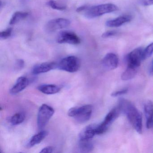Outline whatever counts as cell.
<instances>
[{"mask_svg": "<svg viewBox=\"0 0 153 153\" xmlns=\"http://www.w3.org/2000/svg\"><path fill=\"white\" fill-rule=\"evenodd\" d=\"M132 16H131L123 15L120 16L114 19L108 20L105 23V25L108 27H118L130 22Z\"/></svg>", "mask_w": 153, "mask_h": 153, "instance_id": "obj_11", "label": "cell"}, {"mask_svg": "<svg viewBox=\"0 0 153 153\" xmlns=\"http://www.w3.org/2000/svg\"><path fill=\"white\" fill-rule=\"evenodd\" d=\"M102 63L103 67L106 69L112 70L115 69L118 67L119 59L115 53H109L104 57Z\"/></svg>", "mask_w": 153, "mask_h": 153, "instance_id": "obj_10", "label": "cell"}, {"mask_svg": "<svg viewBox=\"0 0 153 153\" xmlns=\"http://www.w3.org/2000/svg\"><path fill=\"white\" fill-rule=\"evenodd\" d=\"M118 10V7L114 4L105 3L92 6L85 5L82 13L87 18L94 19Z\"/></svg>", "mask_w": 153, "mask_h": 153, "instance_id": "obj_2", "label": "cell"}, {"mask_svg": "<svg viewBox=\"0 0 153 153\" xmlns=\"http://www.w3.org/2000/svg\"><path fill=\"white\" fill-rule=\"evenodd\" d=\"M25 119V115L23 112H18L15 114L10 119V123L13 125H19L22 123Z\"/></svg>", "mask_w": 153, "mask_h": 153, "instance_id": "obj_21", "label": "cell"}, {"mask_svg": "<svg viewBox=\"0 0 153 153\" xmlns=\"http://www.w3.org/2000/svg\"><path fill=\"white\" fill-rule=\"evenodd\" d=\"M137 68L128 66L126 70L122 74L121 79L124 81H127L134 78L137 75Z\"/></svg>", "mask_w": 153, "mask_h": 153, "instance_id": "obj_20", "label": "cell"}, {"mask_svg": "<svg viewBox=\"0 0 153 153\" xmlns=\"http://www.w3.org/2000/svg\"><path fill=\"white\" fill-rule=\"evenodd\" d=\"M48 135V132L46 131H42L34 135L28 143L27 146L31 147L41 143Z\"/></svg>", "mask_w": 153, "mask_h": 153, "instance_id": "obj_17", "label": "cell"}, {"mask_svg": "<svg viewBox=\"0 0 153 153\" xmlns=\"http://www.w3.org/2000/svg\"><path fill=\"white\" fill-rule=\"evenodd\" d=\"M140 4L145 7L153 5V0H140Z\"/></svg>", "mask_w": 153, "mask_h": 153, "instance_id": "obj_28", "label": "cell"}, {"mask_svg": "<svg viewBox=\"0 0 153 153\" xmlns=\"http://www.w3.org/2000/svg\"><path fill=\"white\" fill-rule=\"evenodd\" d=\"M79 148L80 151L83 153H88L94 149V144L91 140H79Z\"/></svg>", "mask_w": 153, "mask_h": 153, "instance_id": "obj_19", "label": "cell"}, {"mask_svg": "<svg viewBox=\"0 0 153 153\" xmlns=\"http://www.w3.org/2000/svg\"><path fill=\"white\" fill-rule=\"evenodd\" d=\"M117 32L115 31H108L103 33L102 35V37L103 38H107L109 37H113L117 34Z\"/></svg>", "mask_w": 153, "mask_h": 153, "instance_id": "obj_25", "label": "cell"}, {"mask_svg": "<svg viewBox=\"0 0 153 153\" xmlns=\"http://www.w3.org/2000/svg\"><path fill=\"white\" fill-rule=\"evenodd\" d=\"M119 108L121 111L124 113L131 124L139 134L142 132V120L141 114L135 105L130 102L121 99L119 102Z\"/></svg>", "mask_w": 153, "mask_h": 153, "instance_id": "obj_1", "label": "cell"}, {"mask_svg": "<svg viewBox=\"0 0 153 153\" xmlns=\"http://www.w3.org/2000/svg\"><path fill=\"white\" fill-rule=\"evenodd\" d=\"M58 68L61 70L69 72L77 71L80 67V61L77 57L70 56L62 59L59 62Z\"/></svg>", "mask_w": 153, "mask_h": 153, "instance_id": "obj_6", "label": "cell"}, {"mask_svg": "<svg viewBox=\"0 0 153 153\" xmlns=\"http://www.w3.org/2000/svg\"><path fill=\"white\" fill-rule=\"evenodd\" d=\"M120 110L119 106L112 109L105 116L103 121L96 126V133L97 135L102 134L108 130L109 126L119 116Z\"/></svg>", "mask_w": 153, "mask_h": 153, "instance_id": "obj_4", "label": "cell"}, {"mask_svg": "<svg viewBox=\"0 0 153 153\" xmlns=\"http://www.w3.org/2000/svg\"><path fill=\"white\" fill-rule=\"evenodd\" d=\"M28 16L29 14L27 12L16 11L13 14L12 17L10 19L9 24L11 25H16L20 21L25 20Z\"/></svg>", "mask_w": 153, "mask_h": 153, "instance_id": "obj_18", "label": "cell"}, {"mask_svg": "<svg viewBox=\"0 0 153 153\" xmlns=\"http://www.w3.org/2000/svg\"><path fill=\"white\" fill-rule=\"evenodd\" d=\"M56 63L53 62H45L35 65L33 68L32 73L34 75L46 73L56 68Z\"/></svg>", "mask_w": 153, "mask_h": 153, "instance_id": "obj_13", "label": "cell"}, {"mask_svg": "<svg viewBox=\"0 0 153 153\" xmlns=\"http://www.w3.org/2000/svg\"><path fill=\"white\" fill-rule=\"evenodd\" d=\"M152 71L153 73V61H152Z\"/></svg>", "mask_w": 153, "mask_h": 153, "instance_id": "obj_30", "label": "cell"}, {"mask_svg": "<svg viewBox=\"0 0 153 153\" xmlns=\"http://www.w3.org/2000/svg\"><path fill=\"white\" fill-rule=\"evenodd\" d=\"M96 126L90 125L86 127L79 134V140H91L96 134Z\"/></svg>", "mask_w": 153, "mask_h": 153, "instance_id": "obj_15", "label": "cell"}, {"mask_svg": "<svg viewBox=\"0 0 153 153\" xmlns=\"http://www.w3.org/2000/svg\"><path fill=\"white\" fill-rule=\"evenodd\" d=\"M53 147L52 146H47L43 149L40 151V153H51L53 152Z\"/></svg>", "mask_w": 153, "mask_h": 153, "instance_id": "obj_29", "label": "cell"}, {"mask_svg": "<svg viewBox=\"0 0 153 153\" xmlns=\"http://www.w3.org/2000/svg\"><path fill=\"white\" fill-rule=\"evenodd\" d=\"M38 90L45 94H54L59 93L60 91V88L58 86L52 84H46L39 86Z\"/></svg>", "mask_w": 153, "mask_h": 153, "instance_id": "obj_16", "label": "cell"}, {"mask_svg": "<svg viewBox=\"0 0 153 153\" xmlns=\"http://www.w3.org/2000/svg\"><path fill=\"white\" fill-rule=\"evenodd\" d=\"M29 85V80L27 78L21 76L19 78L14 85L10 89V94L16 95L25 89Z\"/></svg>", "mask_w": 153, "mask_h": 153, "instance_id": "obj_12", "label": "cell"}, {"mask_svg": "<svg viewBox=\"0 0 153 153\" xmlns=\"http://www.w3.org/2000/svg\"><path fill=\"white\" fill-rule=\"evenodd\" d=\"M93 112V106L91 105H85L80 107H73L69 110L68 115L75 118L79 123H85L91 118Z\"/></svg>", "mask_w": 153, "mask_h": 153, "instance_id": "obj_3", "label": "cell"}, {"mask_svg": "<svg viewBox=\"0 0 153 153\" xmlns=\"http://www.w3.org/2000/svg\"><path fill=\"white\" fill-rule=\"evenodd\" d=\"M48 5L53 9L60 11L65 10L67 8L65 5L61 4L54 0H50L48 2Z\"/></svg>", "mask_w": 153, "mask_h": 153, "instance_id": "obj_22", "label": "cell"}, {"mask_svg": "<svg viewBox=\"0 0 153 153\" xmlns=\"http://www.w3.org/2000/svg\"><path fill=\"white\" fill-rule=\"evenodd\" d=\"M128 92V89H123L121 90H119V91H115L113 93H112V97H116L120 96L123 95L127 94Z\"/></svg>", "mask_w": 153, "mask_h": 153, "instance_id": "obj_26", "label": "cell"}, {"mask_svg": "<svg viewBox=\"0 0 153 153\" xmlns=\"http://www.w3.org/2000/svg\"><path fill=\"white\" fill-rule=\"evenodd\" d=\"M71 21L65 18H56L50 20L45 26V29L48 33H53L69 26Z\"/></svg>", "mask_w": 153, "mask_h": 153, "instance_id": "obj_7", "label": "cell"}, {"mask_svg": "<svg viewBox=\"0 0 153 153\" xmlns=\"http://www.w3.org/2000/svg\"><path fill=\"white\" fill-rule=\"evenodd\" d=\"M144 112L146 119L148 129L153 128V103L150 101L146 102L144 105Z\"/></svg>", "mask_w": 153, "mask_h": 153, "instance_id": "obj_14", "label": "cell"}, {"mask_svg": "<svg viewBox=\"0 0 153 153\" xmlns=\"http://www.w3.org/2000/svg\"><path fill=\"white\" fill-rule=\"evenodd\" d=\"M57 42L59 44H69L76 45L80 43V38L75 33L69 31L61 32L57 37Z\"/></svg>", "mask_w": 153, "mask_h": 153, "instance_id": "obj_9", "label": "cell"}, {"mask_svg": "<svg viewBox=\"0 0 153 153\" xmlns=\"http://www.w3.org/2000/svg\"><path fill=\"white\" fill-rule=\"evenodd\" d=\"M153 53V42L149 45L145 49L143 50V60L149 58Z\"/></svg>", "mask_w": 153, "mask_h": 153, "instance_id": "obj_23", "label": "cell"}, {"mask_svg": "<svg viewBox=\"0 0 153 153\" xmlns=\"http://www.w3.org/2000/svg\"><path fill=\"white\" fill-rule=\"evenodd\" d=\"M13 29L12 28H8L3 30L0 33V38L2 40H6L10 37L12 33Z\"/></svg>", "mask_w": 153, "mask_h": 153, "instance_id": "obj_24", "label": "cell"}, {"mask_svg": "<svg viewBox=\"0 0 153 153\" xmlns=\"http://www.w3.org/2000/svg\"><path fill=\"white\" fill-rule=\"evenodd\" d=\"M25 62L23 60L19 59L17 61L16 64V69L17 70H21L25 67Z\"/></svg>", "mask_w": 153, "mask_h": 153, "instance_id": "obj_27", "label": "cell"}, {"mask_svg": "<svg viewBox=\"0 0 153 153\" xmlns=\"http://www.w3.org/2000/svg\"><path fill=\"white\" fill-rule=\"evenodd\" d=\"M144 49L141 47L136 48L131 52L127 56L128 66L132 68H137L141 64L143 60V51Z\"/></svg>", "mask_w": 153, "mask_h": 153, "instance_id": "obj_8", "label": "cell"}, {"mask_svg": "<svg viewBox=\"0 0 153 153\" xmlns=\"http://www.w3.org/2000/svg\"><path fill=\"white\" fill-rule=\"evenodd\" d=\"M54 113V109L48 105L43 104L40 107L37 119V126L39 129L45 127Z\"/></svg>", "mask_w": 153, "mask_h": 153, "instance_id": "obj_5", "label": "cell"}]
</instances>
